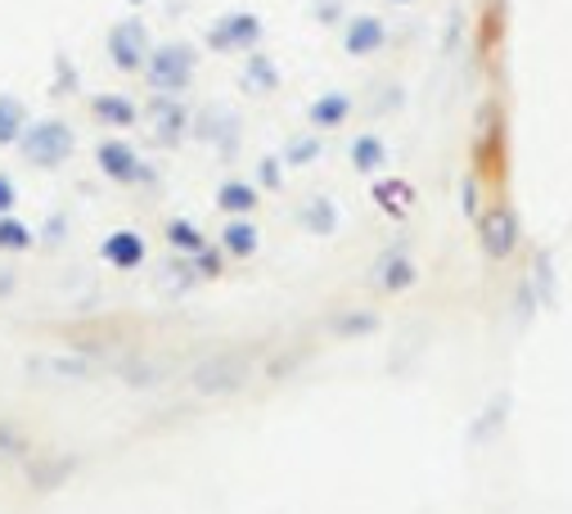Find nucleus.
<instances>
[{"mask_svg": "<svg viewBox=\"0 0 572 514\" xmlns=\"http://www.w3.org/2000/svg\"><path fill=\"white\" fill-rule=\"evenodd\" d=\"M253 384V357L249 352H212L189 370V393L199 397H234Z\"/></svg>", "mask_w": 572, "mask_h": 514, "instance_id": "nucleus-1", "label": "nucleus"}, {"mask_svg": "<svg viewBox=\"0 0 572 514\" xmlns=\"http://www.w3.org/2000/svg\"><path fill=\"white\" fill-rule=\"evenodd\" d=\"M19 154L36 172H59L73 158V127L64 118H36V122H28V131L19 140Z\"/></svg>", "mask_w": 572, "mask_h": 514, "instance_id": "nucleus-2", "label": "nucleus"}, {"mask_svg": "<svg viewBox=\"0 0 572 514\" xmlns=\"http://www.w3.org/2000/svg\"><path fill=\"white\" fill-rule=\"evenodd\" d=\"M199 73V51L189 41H167L150 55L145 64V81L154 96H185L189 81Z\"/></svg>", "mask_w": 572, "mask_h": 514, "instance_id": "nucleus-3", "label": "nucleus"}, {"mask_svg": "<svg viewBox=\"0 0 572 514\" xmlns=\"http://www.w3.org/2000/svg\"><path fill=\"white\" fill-rule=\"evenodd\" d=\"M262 41V19L249 10H230L208 28V45L217 55H253Z\"/></svg>", "mask_w": 572, "mask_h": 514, "instance_id": "nucleus-4", "label": "nucleus"}, {"mask_svg": "<svg viewBox=\"0 0 572 514\" xmlns=\"http://www.w3.org/2000/svg\"><path fill=\"white\" fill-rule=\"evenodd\" d=\"M105 55H109V64H113L118 73H145V64H150V55H154L145 23H140V19L118 23V28L109 32V41H105Z\"/></svg>", "mask_w": 572, "mask_h": 514, "instance_id": "nucleus-5", "label": "nucleus"}, {"mask_svg": "<svg viewBox=\"0 0 572 514\" xmlns=\"http://www.w3.org/2000/svg\"><path fill=\"white\" fill-rule=\"evenodd\" d=\"M145 122L154 131V145L163 150H176L180 140L189 135V127H195V118H189V105L180 96H154L145 105Z\"/></svg>", "mask_w": 572, "mask_h": 514, "instance_id": "nucleus-6", "label": "nucleus"}, {"mask_svg": "<svg viewBox=\"0 0 572 514\" xmlns=\"http://www.w3.org/2000/svg\"><path fill=\"white\" fill-rule=\"evenodd\" d=\"M479 244H483V253L492 262H501V258H509L518 249V217H514L509 204H496V208H487L479 217Z\"/></svg>", "mask_w": 572, "mask_h": 514, "instance_id": "nucleus-7", "label": "nucleus"}, {"mask_svg": "<svg viewBox=\"0 0 572 514\" xmlns=\"http://www.w3.org/2000/svg\"><path fill=\"white\" fill-rule=\"evenodd\" d=\"M370 285H374L378 294H406V289L419 285V262L406 253V244H397V249H388L384 258L374 262Z\"/></svg>", "mask_w": 572, "mask_h": 514, "instance_id": "nucleus-8", "label": "nucleus"}, {"mask_svg": "<svg viewBox=\"0 0 572 514\" xmlns=\"http://www.w3.org/2000/svg\"><path fill=\"white\" fill-rule=\"evenodd\" d=\"M95 163H100L105 176L118 181V185H135V181L154 176L145 163H140V150L127 145V140H100V145H95Z\"/></svg>", "mask_w": 572, "mask_h": 514, "instance_id": "nucleus-9", "label": "nucleus"}, {"mask_svg": "<svg viewBox=\"0 0 572 514\" xmlns=\"http://www.w3.org/2000/svg\"><path fill=\"white\" fill-rule=\"evenodd\" d=\"M384 45H388V28H384V19H374V14H356L348 23V32H343V51L356 55V59L378 55Z\"/></svg>", "mask_w": 572, "mask_h": 514, "instance_id": "nucleus-10", "label": "nucleus"}, {"mask_svg": "<svg viewBox=\"0 0 572 514\" xmlns=\"http://www.w3.org/2000/svg\"><path fill=\"white\" fill-rule=\"evenodd\" d=\"M189 131H195L199 140H208V145L217 140V145L230 154V150H234V140H240V113H230V109L212 105L208 113H199V118H195V127H189Z\"/></svg>", "mask_w": 572, "mask_h": 514, "instance_id": "nucleus-11", "label": "nucleus"}, {"mask_svg": "<svg viewBox=\"0 0 572 514\" xmlns=\"http://www.w3.org/2000/svg\"><path fill=\"white\" fill-rule=\"evenodd\" d=\"M100 253L113 271H135L150 249H145V236H140V230H113V236H105Z\"/></svg>", "mask_w": 572, "mask_h": 514, "instance_id": "nucleus-12", "label": "nucleus"}, {"mask_svg": "<svg viewBox=\"0 0 572 514\" xmlns=\"http://www.w3.org/2000/svg\"><path fill=\"white\" fill-rule=\"evenodd\" d=\"M90 113H95V122H105V127H113V131H127V127H135L140 118H145V109H140L131 96H118V90H105V96H95Z\"/></svg>", "mask_w": 572, "mask_h": 514, "instance_id": "nucleus-13", "label": "nucleus"}, {"mask_svg": "<svg viewBox=\"0 0 572 514\" xmlns=\"http://www.w3.org/2000/svg\"><path fill=\"white\" fill-rule=\"evenodd\" d=\"M352 109H356V100L348 96V90H329V96L311 100L307 118H311V127H316V131H339V127L352 118Z\"/></svg>", "mask_w": 572, "mask_h": 514, "instance_id": "nucleus-14", "label": "nucleus"}, {"mask_svg": "<svg viewBox=\"0 0 572 514\" xmlns=\"http://www.w3.org/2000/svg\"><path fill=\"white\" fill-rule=\"evenodd\" d=\"M257 185L253 181H244V176H230V181H221L217 185V208L226 212V217H249V212H257Z\"/></svg>", "mask_w": 572, "mask_h": 514, "instance_id": "nucleus-15", "label": "nucleus"}, {"mask_svg": "<svg viewBox=\"0 0 572 514\" xmlns=\"http://www.w3.org/2000/svg\"><path fill=\"white\" fill-rule=\"evenodd\" d=\"M298 226L307 230V236H320L329 240L333 230H339V204L324 199V195H311L302 208H298Z\"/></svg>", "mask_w": 572, "mask_h": 514, "instance_id": "nucleus-16", "label": "nucleus"}, {"mask_svg": "<svg viewBox=\"0 0 572 514\" xmlns=\"http://www.w3.org/2000/svg\"><path fill=\"white\" fill-rule=\"evenodd\" d=\"M257 244H262V236H257V226H253L249 217H230V221H226V230H221V253H226V258L249 262V258L257 253Z\"/></svg>", "mask_w": 572, "mask_h": 514, "instance_id": "nucleus-17", "label": "nucleus"}, {"mask_svg": "<svg viewBox=\"0 0 572 514\" xmlns=\"http://www.w3.org/2000/svg\"><path fill=\"white\" fill-rule=\"evenodd\" d=\"M73 470H77V460H73V456H51V460H28V483H32L36 492H51L55 483L73 479Z\"/></svg>", "mask_w": 572, "mask_h": 514, "instance_id": "nucleus-18", "label": "nucleus"}, {"mask_svg": "<svg viewBox=\"0 0 572 514\" xmlns=\"http://www.w3.org/2000/svg\"><path fill=\"white\" fill-rule=\"evenodd\" d=\"M240 86L249 90V96H271V90L279 86V68H275V59H266V55H249L244 59V73H240Z\"/></svg>", "mask_w": 572, "mask_h": 514, "instance_id": "nucleus-19", "label": "nucleus"}, {"mask_svg": "<svg viewBox=\"0 0 572 514\" xmlns=\"http://www.w3.org/2000/svg\"><path fill=\"white\" fill-rule=\"evenodd\" d=\"M352 163H356L361 176H378L388 167V145L378 135H356L352 140Z\"/></svg>", "mask_w": 572, "mask_h": 514, "instance_id": "nucleus-20", "label": "nucleus"}, {"mask_svg": "<svg viewBox=\"0 0 572 514\" xmlns=\"http://www.w3.org/2000/svg\"><path fill=\"white\" fill-rule=\"evenodd\" d=\"M32 460V438L23 425H14V419H0V464H23Z\"/></svg>", "mask_w": 572, "mask_h": 514, "instance_id": "nucleus-21", "label": "nucleus"}, {"mask_svg": "<svg viewBox=\"0 0 572 514\" xmlns=\"http://www.w3.org/2000/svg\"><path fill=\"white\" fill-rule=\"evenodd\" d=\"M163 230H167V244H172V249H180L185 258H195L199 249H208L204 230H199L195 221H189V217H172V221H167Z\"/></svg>", "mask_w": 572, "mask_h": 514, "instance_id": "nucleus-22", "label": "nucleus"}, {"mask_svg": "<svg viewBox=\"0 0 572 514\" xmlns=\"http://www.w3.org/2000/svg\"><path fill=\"white\" fill-rule=\"evenodd\" d=\"M374 330H378V311H343L329 320V335H339V339H365Z\"/></svg>", "mask_w": 572, "mask_h": 514, "instance_id": "nucleus-23", "label": "nucleus"}, {"mask_svg": "<svg viewBox=\"0 0 572 514\" xmlns=\"http://www.w3.org/2000/svg\"><path fill=\"white\" fill-rule=\"evenodd\" d=\"M28 131V109L14 96H0V145H19Z\"/></svg>", "mask_w": 572, "mask_h": 514, "instance_id": "nucleus-24", "label": "nucleus"}, {"mask_svg": "<svg viewBox=\"0 0 572 514\" xmlns=\"http://www.w3.org/2000/svg\"><path fill=\"white\" fill-rule=\"evenodd\" d=\"M32 230L14 217V212H6V217H0V253H28L32 249Z\"/></svg>", "mask_w": 572, "mask_h": 514, "instance_id": "nucleus-25", "label": "nucleus"}, {"mask_svg": "<svg viewBox=\"0 0 572 514\" xmlns=\"http://www.w3.org/2000/svg\"><path fill=\"white\" fill-rule=\"evenodd\" d=\"M320 150H324V140L320 135H298L294 145H284V167H307L311 158H320Z\"/></svg>", "mask_w": 572, "mask_h": 514, "instance_id": "nucleus-26", "label": "nucleus"}, {"mask_svg": "<svg viewBox=\"0 0 572 514\" xmlns=\"http://www.w3.org/2000/svg\"><path fill=\"white\" fill-rule=\"evenodd\" d=\"M163 285H167V289H195V285H199V271H195V262H189L185 253H180V262H167V271H163Z\"/></svg>", "mask_w": 572, "mask_h": 514, "instance_id": "nucleus-27", "label": "nucleus"}, {"mask_svg": "<svg viewBox=\"0 0 572 514\" xmlns=\"http://www.w3.org/2000/svg\"><path fill=\"white\" fill-rule=\"evenodd\" d=\"M189 262H195V271H199V280H217L221 271H226V262H221V253L208 244V249H199L195 258H189Z\"/></svg>", "mask_w": 572, "mask_h": 514, "instance_id": "nucleus-28", "label": "nucleus"}, {"mask_svg": "<svg viewBox=\"0 0 572 514\" xmlns=\"http://www.w3.org/2000/svg\"><path fill=\"white\" fill-rule=\"evenodd\" d=\"M374 195H378V204H388V208H393V199H397V212H406V204H410V190H406V185H388V181H378Z\"/></svg>", "mask_w": 572, "mask_h": 514, "instance_id": "nucleus-29", "label": "nucleus"}, {"mask_svg": "<svg viewBox=\"0 0 572 514\" xmlns=\"http://www.w3.org/2000/svg\"><path fill=\"white\" fill-rule=\"evenodd\" d=\"M14 204H19V185H14L6 172H0V217L14 212Z\"/></svg>", "mask_w": 572, "mask_h": 514, "instance_id": "nucleus-30", "label": "nucleus"}, {"mask_svg": "<svg viewBox=\"0 0 572 514\" xmlns=\"http://www.w3.org/2000/svg\"><path fill=\"white\" fill-rule=\"evenodd\" d=\"M262 185H279V158H262Z\"/></svg>", "mask_w": 572, "mask_h": 514, "instance_id": "nucleus-31", "label": "nucleus"}, {"mask_svg": "<svg viewBox=\"0 0 572 514\" xmlns=\"http://www.w3.org/2000/svg\"><path fill=\"white\" fill-rule=\"evenodd\" d=\"M14 285H19V275L0 266V298H10V294H14Z\"/></svg>", "mask_w": 572, "mask_h": 514, "instance_id": "nucleus-32", "label": "nucleus"}, {"mask_svg": "<svg viewBox=\"0 0 572 514\" xmlns=\"http://www.w3.org/2000/svg\"><path fill=\"white\" fill-rule=\"evenodd\" d=\"M402 6H406V0H402Z\"/></svg>", "mask_w": 572, "mask_h": 514, "instance_id": "nucleus-33", "label": "nucleus"}]
</instances>
